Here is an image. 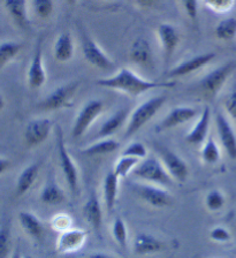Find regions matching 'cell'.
<instances>
[{"mask_svg":"<svg viewBox=\"0 0 236 258\" xmlns=\"http://www.w3.org/2000/svg\"><path fill=\"white\" fill-rule=\"evenodd\" d=\"M55 135H57V148H58V156H59V163L61 171L65 175L66 182L69 187L70 191L76 194L78 190V181H80V174L78 168L76 166L75 160L73 157L70 156L69 151H68L67 145L63 139V133L60 126L55 128Z\"/></svg>","mask_w":236,"mask_h":258,"instance_id":"cell-7","label":"cell"},{"mask_svg":"<svg viewBox=\"0 0 236 258\" xmlns=\"http://www.w3.org/2000/svg\"><path fill=\"white\" fill-rule=\"evenodd\" d=\"M129 59L136 66L145 68L153 66V50L149 40L143 37L136 38L129 48Z\"/></svg>","mask_w":236,"mask_h":258,"instance_id":"cell-19","label":"cell"},{"mask_svg":"<svg viewBox=\"0 0 236 258\" xmlns=\"http://www.w3.org/2000/svg\"><path fill=\"white\" fill-rule=\"evenodd\" d=\"M38 174H39L38 163H33L23 168L18 176L17 183H15V195L20 197L29 191L31 187L34 185L35 181L37 180Z\"/></svg>","mask_w":236,"mask_h":258,"instance_id":"cell-28","label":"cell"},{"mask_svg":"<svg viewBox=\"0 0 236 258\" xmlns=\"http://www.w3.org/2000/svg\"><path fill=\"white\" fill-rule=\"evenodd\" d=\"M11 258H22V257H21V255H20V251H19V250L17 249V250H14V252H13V253H12Z\"/></svg>","mask_w":236,"mask_h":258,"instance_id":"cell-48","label":"cell"},{"mask_svg":"<svg viewBox=\"0 0 236 258\" xmlns=\"http://www.w3.org/2000/svg\"><path fill=\"white\" fill-rule=\"evenodd\" d=\"M198 114L197 108L191 106H177L167 113V115L164 118L161 123L158 124L157 129L159 132L170 131V129L177 128L181 124L189 122L195 119Z\"/></svg>","mask_w":236,"mask_h":258,"instance_id":"cell-16","label":"cell"},{"mask_svg":"<svg viewBox=\"0 0 236 258\" xmlns=\"http://www.w3.org/2000/svg\"><path fill=\"white\" fill-rule=\"evenodd\" d=\"M157 36L162 46L164 63L167 64L180 44V34L171 23H161L157 28Z\"/></svg>","mask_w":236,"mask_h":258,"instance_id":"cell-15","label":"cell"},{"mask_svg":"<svg viewBox=\"0 0 236 258\" xmlns=\"http://www.w3.org/2000/svg\"><path fill=\"white\" fill-rule=\"evenodd\" d=\"M82 215L88 224L91 226L94 231L99 234L103 224V211L102 205L96 191H91L88 196L82 208Z\"/></svg>","mask_w":236,"mask_h":258,"instance_id":"cell-21","label":"cell"},{"mask_svg":"<svg viewBox=\"0 0 236 258\" xmlns=\"http://www.w3.org/2000/svg\"><path fill=\"white\" fill-rule=\"evenodd\" d=\"M71 224H73V220H71V218L67 213H58L51 220L52 228L59 233H62L71 228Z\"/></svg>","mask_w":236,"mask_h":258,"instance_id":"cell-40","label":"cell"},{"mask_svg":"<svg viewBox=\"0 0 236 258\" xmlns=\"http://www.w3.org/2000/svg\"><path fill=\"white\" fill-rule=\"evenodd\" d=\"M66 2H67L68 5H70V6H74V5H76V4H77L78 0H66Z\"/></svg>","mask_w":236,"mask_h":258,"instance_id":"cell-49","label":"cell"},{"mask_svg":"<svg viewBox=\"0 0 236 258\" xmlns=\"http://www.w3.org/2000/svg\"><path fill=\"white\" fill-rule=\"evenodd\" d=\"M6 106V100L4 98V96L0 94V112H2Z\"/></svg>","mask_w":236,"mask_h":258,"instance_id":"cell-47","label":"cell"},{"mask_svg":"<svg viewBox=\"0 0 236 258\" xmlns=\"http://www.w3.org/2000/svg\"><path fill=\"white\" fill-rule=\"evenodd\" d=\"M131 190L139 199L155 209L171 207L173 204V197L165 188L159 185L142 182L131 184Z\"/></svg>","mask_w":236,"mask_h":258,"instance_id":"cell-9","label":"cell"},{"mask_svg":"<svg viewBox=\"0 0 236 258\" xmlns=\"http://www.w3.org/2000/svg\"><path fill=\"white\" fill-rule=\"evenodd\" d=\"M80 86H81L80 81H70V82L55 88L42 102L38 103V108L41 111L52 112L70 107L73 105Z\"/></svg>","mask_w":236,"mask_h":258,"instance_id":"cell-5","label":"cell"},{"mask_svg":"<svg viewBox=\"0 0 236 258\" xmlns=\"http://www.w3.org/2000/svg\"><path fill=\"white\" fill-rule=\"evenodd\" d=\"M121 156L134 157V158L142 160L147 157V149L142 142L135 141V142L129 143L125 149H123V151L121 152Z\"/></svg>","mask_w":236,"mask_h":258,"instance_id":"cell-38","label":"cell"},{"mask_svg":"<svg viewBox=\"0 0 236 258\" xmlns=\"http://www.w3.org/2000/svg\"><path fill=\"white\" fill-rule=\"evenodd\" d=\"M210 239L214 242H218V243H226V242L230 241L231 235L227 228L217 226V227L211 229Z\"/></svg>","mask_w":236,"mask_h":258,"instance_id":"cell-41","label":"cell"},{"mask_svg":"<svg viewBox=\"0 0 236 258\" xmlns=\"http://www.w3.org/2000/svg\"><path fill=\"white\" fill-rule=\"evenodd\" d=\"M158 0H135L136 5L141 8H152L154 7Z\"/></svg>","mask_w":236,"mask_h":258,"instance_id":"cell-44","label":"cell"},{"mask_svg":"<svg viewBox=\"0 0 236 258\" xmlns=\"http://www.w3.org/2000/svg\"><path fill=\"white\" fill-rule=\"evenodd\" d=\"M19 224L28 236L35 241H42L44 237V226L39 218L30 211H20L18 215Z\"/></svg>","mask_w":236,"mask_h":258,"instance_id":"cell-22","label":"cell"},{"mask_svg":"<svg viewBox=\"0 0 236 258\" xmlns=\"http://www.w3.org/2000/svg\"><path fill=\"white\" fill-rule=\"evenodd\" d=\"M133 175L143 182L155 184L163 188L172 187L175 182L173 177L166 171L162 160L154 156L146 157L139 161L133 171Z\"/></svg>","mask_w":236,"mask_h":258,"instance_id":"cell-2","label":"cell"},{"mask_svg":"<svg viewBox=\"0 0 236 258\" xmlns=\"http://www.w3.org/2000/svg\"><path fill=\"white\" fill-rule=\"evenodd\" d=\"M141 159L134 158V157L128 156H121L120 158L115 161L113 172L117 174L120 179H125L130 173H133L135 167L137 166Z\"/></svg>","mask_w":236,"mask_h":258,"instance_id":"cell-33","label":"cell"},{"mask_svg":"<svg viewBox=\"0 0 236 258\" xmlns=\"http://www.w3.org/2000/svg\"><path fill=\"white\" fill-rule=\"evenodd\" d=\"M33 7L37 18L47 20L54 12V2L53 0H34Z\"/></svg>","mask_w":236,"mask_h":258,"instance_id":"cell-37","label":"cell"},{"mask_svg":"<svg viewBox=\"0 0 236 258\" xmlns=\"http://www.w3.org/2000/svg\"><path fill=\"white\" fill-rule=\"evenodd\" d=\"M39 200L43 204L46 205H58L66 201V194L60 187L55 176L50 175L47 177L39 194Z\"/></svg>","mask_w":236,"mask_h":258,"instance_id":"cell-25","label":"cell"},{"mask_svg":"<svg viewBox=\"0 0 236 258\" xmlns=\"http://www.w3.org/2000/svg\"><path fill=\"white\" fill-rule=\"evenodd\" d=\"M204 203H205V207L207 208L209 211L215 212V211H219V210H221L223 207H225L226 197L221 191L214 189V190H211L206 194Z\"/></svg>","mask_w":236,"mask_h":258,"instance_id":"cell-36","label":"cell"},{"mask_svg":"<svg viewBox=\"0 0 236 258\" xmlns=\"http://www.w3.org/2000/svg\"><path fill=\"white\" fill-rule=\"evenodd\" d=\"M186 14L191 21H196L198 16V0H180Z\"/></svg>","mask_w":236,"mask_h":258,"instance_id":"cell-42","label":"cell"},{"mask_svg":"<svg viewBox=\"0 0 236 258\" xmlns=\"http://www.w3.org/2000/svg\"><path fill=\"white\" fill-rule=\"evenodd\" d=\"M23 48L21 43L13 42V40H6L0 43V71L7 66L12 60H14L19 55Z\"/></svg>","mask_w":236,"mask_h":258,"instance_id":"cell-31","label":"cell"},{"mask_svg":"<svg viewBox=\"0 0 236 258\" xmlns=\"http://www.w3.org/2000/svg\"><path fill=\"white\" fill-rule=\"evenodd\" d=\"M201 157L204 163L207 165H214L219 163L220 159H221V151H220L219 145L213 136H209L205 142L203 143Z\"/></svg>","mask_w":236,"mask_h":258,"instance_id":"cell-30","label":"cell"},{"mask_svg":"<svg viewBox=\"0 0 236 258\" xmlns=\"http://www.w3.org/2000/svg\"><path fill=\"white\" fill-rule=\"evenodd\" d=\"M11 167V160L5 157H0V175L7 172Z\"/></svg>","mask_w":236,"mask_h":258,"instance_id":"cell-45","label":"cell"},{"mask_svg":"<svg viewBox=\"0 0 236 258\" xmlns=\"http://www.w3.org/2000/svg\"><path fill=\"white\" fill-rule=\"evenodd\" d=\"M53 129V122L47 118H36L27 123L23 139L28 148H35L49 139Z\"/></svg>","mask_w":236,"mask_h":258,"instance_id":"cell-12","label":"cell"},{"mask_svg":"<svg viewBox=\"0 0 236 258\" xmlns=\"http://www.w3.org/2000/svg\"><path fill=\"white\" fill-rule=\"evenodd\" d=\"M165 243L150 233L141 232L136 234L133 241V251L137 256H149L164 251Z\"/></svg>","mask_w":236,"mask_h":258,"instance_id":"cell-18","label":"cell"},{"mask_svg":"<svg viewBox=\"0 0 236 258\" xmlns=\"http://www.w3.org/2000/svg\"><path fill=\"white\" fill-rule=\"evenodd\" d=\"M96 84L99 87L111 89V90L123 92L130 97H138L153 89L172 88L175 86V82L173 81L157 82V81L146 80L131 71L130 68L122 67L109 78L97 80Z\"/></svg>","mask_w":236,"mask_h":258,"instance_id":"cell-1","label":"cell"},{"mask_svg":"<svg viewBox=\"0 0 236 258\" xmlns=\"http://www.w3.org/2000/svg\"><path fill=\"white\" fill-rule=\"evenodd\" d=\"M104 111V103L99 99H91L83 105L81 110L74 120L73 128H71V136L74 139H80L86 134L99 115Z\"/></svg>","mask_w":236,"mask_h":258,"instance_id":"cell-10","label":"cell"},{"mask_svg":"<svg viewBox=\"0 0 236 258\" xmlns=\"http://www.w3.org/2000/svg\"><path fill=\"white\" fill-rule=\"evenodd\" d=\"M204 5L215 13H227L235 6L236 0H202Z\"/></svg>","mask_w":236,"mask_h":258,"instance_id":"cell-39","label":"cell"},{"mask_svg":"<svg viewBox=\"0 0 236 258\" xmlns=\"http://www.w3.org/2000/svg\"><path fill=\"white\" fill-rule=\"evenodd\" d=\"M75 53V43L69 31H63L55 39L53 46V56L55 61L65 63L73 59Z\"/></svg>","mask_w":236,"mask_h":258,"instance_id":"cell-23","label":"cell"},{"mask_svg":"<svg viewBox=\"0 0 236 258\" xmlns=\"http://www.w3.org/2000/svg\"><path fill=\"white\" fill-rule=\"evenodd\" d=\"M214 35L219 40L229 42L236 38V18H226L219 21L214 28Z\"/></svg>","mask_w":236,"mask_h":258,"instance_id":"cell-32","label":"cell"},{"mask_svg":"<svg viewBox=\"0 0 236 258\" xmlns=\"http://www.w3.org/2000/svg\"><path fill=\"white\" fill-rule=\"evenodd\" d=\"M22 258H34L33 256H29V255H26V256H23Z\"/></svg>","mask_w":236,"mask_h":258,"instance_id":"cell-50","label":"cell"},{"mask_svg":"<svg viewBox=\"0 0 236 258\" xmlns=\"http://www.w3.org/2000/svg\"><path fill=\"white\" fill-rule=\"evenodd\" d=\"M130 112L128 108H120L117 112H114L110 118H107L102 123L101 128L98 131L99 139H105V137H111L114 135L119 129H121L123 124L128 122Z\"/></svg>","mask_w":236,"mask_h":258,"instance_id":"cell-26","label":"cell"},{"mask_svg":"<svg viewBox=\"0 0 236 258\" xmlns=\"http://www.w3.org/2000/svg\"><path fill=\"white\" fill-rule=\"evenodd\" d=\"M80 38H81L82 53L88 63L102 71H112L115 68V62L112 58L82 28L80 29Z\"/></svg>","mask_w":236,"mask_h":258,"instance_id":"cell-6","label":"cell"},{"mask_svg":"<svg viewBox=\"0 0 236 258\" xmlns=\"http://www.w3.org/2000/svg\"><path fill=\"white\" fill-rule=\"evenodd\" d=\"M167 102V97L165 95H159L151 97L145 102L139 104L135 110L130 113L129 119L127 122V128L125 132V137H131L136 133L149 122L150 120L153 119V116L161 111L164 104Z\"/></svg>","mask_w":236,"mask_h":258,"instance_id":"cell-3","label":"cell"},{"mask_svg":"<svg viewBox=\"0 0 236 258\" xmlns=\"http://www.w3.org/2000/svg\"><path fill=\"white\" fill-rule=\"evenodd\" d=\"M215 56H217V54L214 52H207V53L191 56V58L183 60L180 63L175 64L174 67H172L166 73V76L169 79H178L193 74V73L202 70V68L211 63L215 59Z\"/></svg>","mask_w":236,"mask_h":258,"instance_id":"cell-13","label":"cell"},{"mask_svg":"<svg viewBox=\"0 0 236 258\" xmlns=\"http://www.w3.org/2000/svg\"><path fill=\"white\" fill-rule=\"evenodd\" d=\"M88 258H115L113 256L109 255V253H104V252H96L93 253V255H90Z\"/></svg>","mask_w":236,"mask_h":258,"instance_id":"cell-46","label":"cell"},{"mask_svg":"<svg viewBox=\"0 0 236 258\" xmlns=\"http://www.w3.org/2000/svg\"><path fill=\"white\" fill-rule=\"evenodd\" d=\"M88 233L81 228H69L60 233L57 240L55 250L58 253L67 255V253L77 252L86 244Z\"/></svg>","mask_w":236,"mask_h":258,"instance_id":"cell-14","label":"cell"},{"mask_svg":"<svg viewBox=\"0 0 236 258\" xmlns=\"http://www.w3.org/2000/svg\"><path fill=\"white\" fill-rule=\"evenodd\" d=\"M112 235L120 248L127 249L128 245V231L125 220L121 217H115L112 224Z\"/></svg>","mask_w":236,"mask_h":258,"instance_id":"cell-34","label":"cell"},{"mask_svg":"<svg viewBox=\"0 0 236 258\" xmlns=\"http://www.w3.org/2000/svg\"><path fill=\"white\" fill-rule=\"evenodd\" d=\"M223 106H225L227 114L234 121H236V89L226 97Z\"/></svg>","mask_w":236,"mask_h":258,"instance_id":"cell-43","label":"cell"},{"mask_svg":"<svg viewBox=\"0 0 236 258\" xmlns=\"http://www.w3.org/2000/svg\"><path fill=\"white\" fill-rule=\"evenodd\" d=\"M119 184L120 177H118L113 171L107 172L105 177H104L103 182V197L104 203H105V208L109 212L113 211L115 203H117Z\"/></svg>","mask_w":236,"mask_h":258,"instance_id":"cell-27","label":"cell"},{"mask_svg":"<svg viewBox=\"0 0 236 258\" xmlns=\"http://www.w3.org/2000/svg\"><path fill=\"white\" fill-rule=\"evenodd\" d=\"M235 71L236 60H229L204 75L198 84L203 96L206 97L207 99H213L214 97H217Z\"/></svg>","mask_w":236,"mask_h":258,"instance_id":"cell-4","label":"cell"},{"mask_svg":"<svg viewBox=\"0 0 236 258\" xmlns=\"http://www.w3.org/2000/svg\"><path fill=\"white\" fill-rule=\"evenodd\" d=\"M43 56V36H39L37 42L35 44L34 54L27 72V82L30 89H39L46 83L47 74L44 67Z\"/></svg>","mask_w":236,"mask_h":258,"instance_id":"cell-11","label":"cell"},{"mask_svg":"<svg viewBox=\"0 0 236 258\" xmlns=\"http://www.w3.org/2000/svg\"><path fill=\"white\" fill-rule=\"evenodd\" d=\"M4 7L13 22L21 29H29L30 19L28 15L27 0H5Z\"/></svg>","mask_w":236,"mask_h":258,"instance_id":"cell-24","label":"cell"},{"mask_svg":"<svg viewBox=\"0 0 236 258\" xmlns=\"http://www.w3.org/2000/svg\"><path fill=\"white\" fill-rule=\"evenodd\" d=\"M215 126L222 148L231 159L236 160V133L229 120L219 112L215 114Z\"/></svg>","mask_w":236,"mask_h":258,"instance_id":"cell-17","label":"cell"},{"mask_svg":"<svg viewBox=\"0 0 236 258\" xmlns=\"http://www.w3.org/2000/svg\"><path fill=\"white\" fill-rule=\"evenodd\" d=\"M154 150L157 152L158 158L162 160L164 166L169 174L177 182H186L189 176V167L186 160L181 158L177 152L171 150L170 148L164 147L162 144H154Z\"/></svg>","mask_w":236,"mask_h":258,"instance_id":"cell-8","label":"cell"},{"mask_svg":"<svg viewBox=\"0 0 236 258\" xmlns=\"http://www.w3.org/2000/svg\"><path fill=\"white\" fill-rule=\"evenodd\" d=\"M211 126V110L209 106L204 107L198 120L196 121L195 126L188 132L186 135V142L191 145H203L209 137Z\"/></svg>","mask_w":236,"mask_h":258,"instance_id":"cell-20","label":"cell"},{"mask_svg":"<svg viewBox=\"0 0 236 258\" xmlns=\"http://www.w3.org/2000/svg\"><path fill=\"white\" fill-rule=\"evenodd\" d=\"M12 234L9 221L0 224V258H11Z\"/></svg>","mask_w":236,"mask_h":258,"instance_id":"cell-35","label":"cell"},{"mask_svg":"<svg viewBox=\"0 0 236 258\" xmlns=\"http://www.w3.org/2000/svg\"><path fill=\"white\" fill-rule=\"evenodd\" d=\"M120 148V143L117 140L112 139V137H105L96 141L95 143L87 145L83 148L81 152L88 157H96V156H104L109 155L114 151H117Z\"/></svg>","mask_w":236,"mask_h":258,"instance_id":"cell-29","label":"cell"}]
</instances>
